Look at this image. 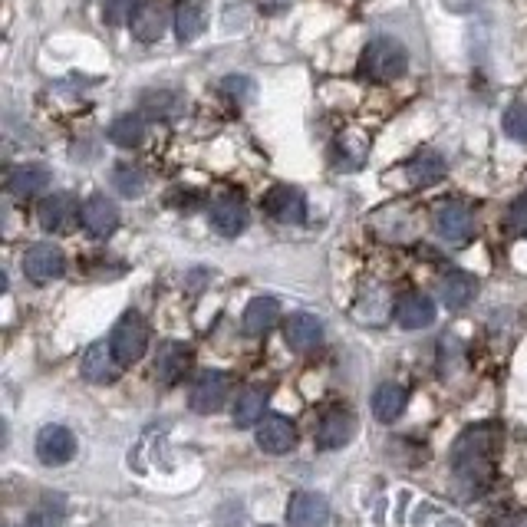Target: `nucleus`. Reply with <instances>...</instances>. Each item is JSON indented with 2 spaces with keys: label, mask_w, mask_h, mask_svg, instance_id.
Returning a JSON list of instances; mask_svg holds the SVG:
<instances>
[{
  "label": "nucleus",
  "mask_w": 527,
  "mask_h": 527,
  "mask_svg": "<svg viewBox=\"0 0 527 527\" xmlns=\"http://www.w3.org/2000/svg\"><path fill=\"white\" fill-rule=\"evenodd\" d=\"M491 455H495V439H491V425H478V429L465 432L455 445V475L475 485V481L488 478Z\"/></svg>",
  "instance_id": "f257e3e1"
},
{
  "label": "nucleus",
  "mask_w": 527,
  "mask_h": 527,
  "mask_svg": "<svg viewBox=\"0 0 527 527\" xmlns=\"http://www.w3.org/2000/svg\"><path fill=\"white\" fill-rule=\"evenodd\" d=\"M406 66H409V53L399 40L376 37V40L366 43L360 70H363L366 80H373V83H392L406 73Z\"/></svg>",
  "instance_id": "f03ea898"
},
{
  "label": "nucleus",
  "mask_w": 527,
  "mask_h": 527,
  "mask_svg": "<svg viewBox=\"0 0 527 527\" xmlns=\"http://www.w3.org/2000/svg\"><path fill=\"white\" fill-rule=\"evenodd\" d=\"M109 346L122 366H132L142 360L145 346H149V327H145V320L139 313H126V317L116 323V330L109 336Z\"/></svg>",
  "instance_id": "7ed1b4c3"
},
{
  "label": "nucleus",
  "mask_w": 527,
  "mask_h": 527,
  "mask_svg": "<svg viewBox=\"0 0 527 527\" xmlns=\"http://www.w3.org/2000/svg\"><path fill=\"white\" fill-rule=\"evenodd\" d=\"M228 396H231V376L221 373V369H208V373L195 379L192 392H188V406L198 416H211V412H218L228 402Z\"/></svg>",
  "instance_id": "20e7f679"
},
{
  "label": "nucleus",
  "mask_w": 527,
  "mask_h": 527,
  "mask_svg": "<svg viewBox=\"0 0 527 527\" xmlns=\"http://www.w3.org/2000/svg\"><path fill=\"white\" fill-rule=\"evenodd\" d=\"M83 215V208L76 205V198L70 192H53L40 201V208H37V218H40V228L43 231H50V234H63V231H70L76 218Z\"/></svg>",
  "instance_id": "39448f33"
},
{
  "label": "nucleus",
  "mask_w": 527,
  "mask_h": 527,
  "mask_svg": "<svg viewBox=\"0 0 527 527\" xmlns=\"http://www.w3.org/2000/svg\"><path fill=\"white\" fill-rule=\"evenodd\" d=\"M66 271V254L56 248V244H33L24 254V274L33 284H50V280H60Z\"/></svg>",
  "instance_id": "423d86ee"
},
{
  "label": "nucleus",
  "mask_w": 527,
  "mask_h": 527,
  "mask_svg": "<svg viewBox=\"0 0 527 527\" xmlns=\"http://www.w3.org/2000/svg\"><path fill=\"white\" fill-rule=\"evenodd\" d=\"M76 455V435L66 425H43L37 432V458L43 465H66Z\"/></svg>",
  "instance_id": "0eeeda50"
},
{
  "label": "nucleus",
  "mask_w": 527,
  "mask_h": 527,
  "mask_svg": "<svg viewBox=\"0 0 527 527\" xmlns=\"http://www.w3.org/2000/svg\"><path fill=\"white\" fill-rule=\"evenodd\" d=\"M435 231L448 244H465L475 234V215L458 201H448V205H439V211H435Z\"/></svg>",
  "instance_id": "6e6552de"
},
{
  "label": "nucleus",
  "mask_w": 527,
  "mask_h": 527,
  "mask_svg": "<svg viewBox=\"0 0 527 527\" xmlns=\"http://www.w3.org/2000/svg\"><path fill=\"white\" fill-rule=\"evenodd\" d=\"M290 527H327L330 521V501L317 491H297L287 504Z\"/></svg>",
  "instance_id": "1a4fd4ad"
},
{
  "label": "nucleus",
  "mask_w": 527,
  "mask_h": 527,
  "mask_svg": "<svg viewBox=\"0 0 527 527\" xmlns=\"http://www.w3.org/2000/svg\"><path fill=\"white\" fill-rule=\"evenodd\" d=\"M264 211L280 224H300L307 215V201L297 188L290 185H277L264 195Z\"/></svg>",
  "instance_id": "9d476101"
},
{
  "label": "nucleus",
  "mask_w": 527,
  "mask_h": 527,
  "mask_svg": "<svg viewBox=\"0 0 527 527\" xmlns=\"http://www.w3.org/2000/svg\"><path fill=\"white\" fill-rule=\"evenodd\" d=\"M83 228L93 234V238H109L112 231L119 228V208L116 201L106 198V195H89L83 201Z\"/></svg>",
  "instance_id": "9b49d317"
},
{
  "label": "nucleus",
  "mask_w": 527,
  "mask_h": 527,
  "mask_svg": "<svg viewBox=\"0 0 527 527\" xmlns=\"http://www.w3.org/2000/svg\"><path fill=\"white\" fill-rule=\"evenodd\" d=\"M297 445V429L294 422L284 416H264L257 425V448L267 455H287Z\"/></svg>",
  "instance_id": "f8f14e48"
},
{
  "label": "nucleus",
  "mask_w": 527,
  "mask_h": 527,
  "mask_svg": "<svg viewBox=\"0 0 527 527\" xmlns=\"http://www.w3.org/2000/svg\"><path fill=\"white\" fill-rule=\"evenodd\" d=\"M284 340L294 353H310L323 343V320L313 313H294L284 323Z\"/></svg>",
  "instance_id": "ddd939ff"
},
{
  "label": "nucleus",
  "mask_w": 527,
  "mask_h": 527,
  "mask_svg": "<svg viewBox=\"0 0 527 527\" xmlns=\"http://www.w3.org/2000/svg\"><path fill=\"white\" fill-rule=\"evenodd\" d=\"M168 27V4L165 0H142L132 14V37L142 43H155Z\"/></svg>",
  "instance_id": "4468645a"
},
{
  "label": "nucleus",
  "mask_w": 527,
  "mask_h": 527,
  "mask_svg": "<svg viewBox=\"0 0 527 527\" xmlns=\"http://www.w3.org/2000/svg\"><path fill=\"white\" fill-rule=\"evenodd\" d=\"M356 432V419L350 409H330L327 416L317 425V445L323 452H333V448H343L353 439Z\"/></svg>",
  "instance_id": "2eb2a0df"
},
{
  "label": "nucleus",
  "mask_w": 527,
  "mask_h": 527,
  "mask_svg": "<svg viewBox=\"0 0 527 527\" xmlns=\"http://www.w3.org/2000/svg\"><path fill=\"white\" fill-rule=\"evenodd\" d=\"M208 221L221 238H238L248 228V208L238 198H218L208 211Z\"/></svg>",
  "instance_id": "dca6fc26"
},
{
  "label": "nucleus",
  "mask_w": 527,
  "mask_h": 527,
  "mask_svg": "<svg viewBox=\"0 0 527 527\" xmlns=\"http://www.w3.org/2000/svg\"><path fill=\"white\" fill-rule=\"evenodd\" d=\"M188 366H192V350H188L185 343L159 346V356H155V376H159V383L175 386L178 379L188 373Z\"/></svg>",
  "instance_id": "f3484780"
},
{
  "label": "nucleus",
  "mask_w": 527,
  "mask_h": 527,
  "mask_svg": "<svg viewBox=\"0 0 527 527\" xmlns=\"http://www.w3.org/2000/svg\"><path fill=\"white\" fill-rule=\"evenodd\" d=\"M478 294V277L468 271H448L439 280V297L448 310H462L475 300Z\"/></svg>",
  "instance_id": "a211bd4d"
},
{
  "label": "nucleus",
  "mask_w": 527,
  "mask_h": 527,
  "mask_svg": "<svg viewBox=\"0 0 527 527\" xmlns=\"http://www.w3.org/2000/svg\"><path fill=\"white\" fill-rule=\"evenodd\" d=\"M396 320H399V327H406V330L432 327V323H435V304H432V297H425V294H406V297H399V304H396Z\"/></svg>",
  "instance_id": "6ab92c4d"
},
{
  "label": "nucleus",
  "mask_w": 527,
  "mask_h": 527,
  "mask_svg": "<svg viewBox=\"0 0 527 527\" xmlns=\"http://www.w3.org/2000/svg\"><path fill=\"white\" fill-rule=\"evenodd\" d=\"M50 185V172L37 162H27V165H14L7 175V192L17 195V198H30L43 192Z\"/></svg>",
  "instance_id": "aec40b11"
},
{
  "label": "nucleus",
  "mask_w": 527,
  "mask_h": 527,
  "mask_svg": "<svg viewBox=\"0 0 527 527\" xmlns=\"http://www.w3.org/2000/svg\"><path fill=\"white\" fill-rule=\"evenodd\" d=\"M406 406H409V389L406 386H399V383L376 386V392H373V416L383 425L396 422L402 412H406Z\"/></svg>",
  "instance_id": "412c9836"
},
{
  "label": "nucleus",
  "mask_w": 527,
  "mask_h": 527,
  "mask_svg": "<svg viewBox=\"0 0 527 527\" xmlns=\"http://www.w3.org/2000/svg\"><path fill=\"white\" fill-rule=\"evenodd\" d=\"M116 366H122V363L116 360L112 346H106V343H93L83 353V376L89 379V383H109V379H116Z\"/></svg>",
  "instance_id": "4be33fe9"
},
{
  "label": "nucleus",
  "mask_w": 527,
  "mask_h": 527,
  "mask_svg": "<svg viewBox=\"0 0 527 527\" xmlns=\"http://www.w3.org/2000/svg\"><path fill=\"white\" fill-rule=\"evenodd\" d=\"M264 409H267V389L261 386H248L238 392V399H234V412L231 419L238 429H248V425H257L264 419Z\"/></svg>",
  "instance_id": "5701e85b"
},
{
  "label": "nucleus",
  "mask_w": 527,
  "mask_h": 527,
  "mask_svg": "<svg viewBox=\"0 0 527 527\" xmlns=\"http://www.w3.org/2000/svg\"><path fill=\"white\" fill-rule=\"evenodd\" d=\"M280 317V304L274 297H254L248 307H244V333L248 336H264L274 327Z\"/></svg>",
  "instance_id": "b1692460"
},
{
  "label": "nucleus",
  "mask_w": 527,
  "mask_h": 527,
  "mask_svg": "<svg viewBox=\"0 0 527 527\" xmlns=\"http://www.w3.org/2000/svg\"><path fill=\"white\" fill-rule=\"evenodd\" d=\"M175 30H178V40L188 43V40H198V33L205 30V7L198 0H182L178 4V14H175Z\"/></svg>",
  "instance_id": "393cba45"
},
{
  "label": "nucleus",
  "mask_w": 527,
  "mask_h": 527,
  "mask_svg": "<svg viewBox=\"0 0 527 527\" xmlns=\"http://www.w3.org/2000/svg\"><path fill=\"white\" fill-rule=\"evenodd\" d=\"M442 175H445V162H442V155H435V152H422L409 162V178L416 185H435V182H442Z\"/></svg>",
  "instance_id": "a878e982"
},
{
  "label": "nucleus",
  "mask_w": 527,
  "mask_h": 527,
  "mask_svg": "<svg viewBox=\"0 0 527 527\" xmlns=\"http://www.w3.org/2000/svg\"><path fill=\"white\" fill-rule=\"evenodd\" d=\"M182 109H185V96L172 93V89H159V93H149L142 99V112H149V116H155V119L178 116Z\"/></svg>",
  "instance_id": "bb28decb"
},
{
  "label": "nucleus",
  "mask_w": 527,
  "mask_h": 527,
  "mask_svg": "<svg viewBox=\"0 0 527 527\" xmlns=\"http://www.w3.org/2000/svg\"><path fill=\"white\" fill-rule=\"evenodd\" d=\"M109 139L116 142V145H122V149H132V145H139L142 139H145V122H142V116H122V119H116L109 126Z\"/></svg>",
  "instance_id": "cd10ccee"
},
{
  "label": "nucleus",
  "mask_w": 527,
  "mask_h": 527,
  "mask_svg": "<svg viewBox=\"0 0 527 527\" xmlns=\"http://www.w3.org/2000/svg\"><path fill=\"white\" fill-rule=\"evenodd\" d=\"M112 185H116V192H122L126 198H139L145 192V175L132 165H116L112 168Z\"/></svg>",
  "instance_id": "c85d7f7f"
},
{
  "label": "nucleus",
  "mask_w": 527,
  "mask_h": 527,
  "mask_svg": "<svg viewBox=\"0 0 527 527\" xmlns=\"http://www.w3.org/2000/svg\"><path fill=\"white\" fill-rule=\"evenodd\" d=\"M501 126H504V132H508V139L527 145V103L508 106V112H504V119H501Z\"/></svg>",
  "instance_id": "c756f323"
},
{
  "label": "nucleus",
  "mask_w": 527,
  "mask_h": 527,
  "mask_svg": "<svg viewBox=\"0 0 527 527\" xmlns=\"http://www.w3.org/2000/svg\"><path fill=\"white\" fill-rule=\"evenodd\" d=\"M136 0H103V20L109 27H119L126 24V20H132V14H136Z\"/></svg>",
  "instance_id": "7c9ffc66"
},
{
  "label": "nucleus",
  "mask_w": 527,
  "mask_h": 527,
  "mask_svg": "<svg viewBox=\"0 0 527 527\" xmlns=\"http://www.w3.org/2000/svg\"><path fill=\"white\" fill-rule=\"evenodd\" d=\"M63 524V511L53 508V504H43L24 521V527H60Z\"/></svg>",
  "instance_id": "2f4dec72"
},
{
  "label": "nucleus",
  "mask_w": 527,
  "mask_h": 527,
  "mask_svg": "<svg viewBox=\"0 0 527 527\" xmlns=\"http://www.w3.org/2000/svg\"><path fill=\"white\" fill-rule=\"evenodd\" d=\"M508 224H511V231L527 234V192H524L521 198L511 201V208H508Z\"/></svg>",
  "instance_id": "473e14b6"
}]
</instances>
